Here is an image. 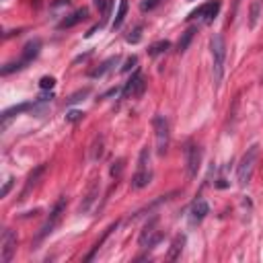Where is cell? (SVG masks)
<instances>
[{
	"instance_id": "6da1fadb",
	"label": "cell",
	"mask_w": 263,
	"mask_h": 263,
	"mask_svg": "<svg viewBox=\"0 0 263 263\" xmlns=\"http://www.w3.org/2000/svg\"><path fill=\"white\" fill-rule=\"evenodd\" d=\"M257 159H259V144H253V146L247 148V152L243 154L239 166H236V181H239V185L245 187V185H249V183H251Z\"/></svg>"
},
{
	"instance_id": "7a4b0ae2",
	"label": "cell",
	"mask_w": 263,
	"mask_h": 263,
	"mask_svg": "<svg viewBox=\"0 0 263 263\" xmlns=\"http://www.w3.org/2000/svg\"><path fill=\"white\" fill-rule=\"evenodd\" d=\"M210 48H212V58H214V66H212V72H214V84L218 86L224 76V60H226V43L224 37L220 33L212 35L210 39Z\"/></svg>"
},
{
	"instance_id": "3957f363",
	"label": "cell",
	"mask_w": 263,
	"mask_h": 263,
	"mask_svg": "<svg viewBox=\"0 0 263 263\" xmlns=\"http://www.w3.org/2000/svg\"><path fill=\"white\" fill-rule=\"evenodd\" d=\"M66 206H68V199H66V196H62L60 197L56 204H54V208H51V212H49V216H48V220H46V224L39 229V234H37V241H43L48 234H51L56 230V226L62 222V216L66 214Z\"/></svg>"
},
{
	"instance_id": "277c9868",
	"label": "cell",
	"mask_w": 263,
	"mask_h": 263,
	"mask_svg": "<svg viewBox=\"0 0 263 263\" xmlns=\"http://www.w3.org/2000/svg\"><path fill=\"white\" fill-rule=\"evenodd\" d=\"M39 49H41V41L39 39H33V41H29L27 46L23 48V54H21V58L16 60V62H11V64H6L4 68H2V76H8L11 72H15V70H23L27 64H31L35 58L39 56Z\"/></svg>"
},
{
	"instance_id": "5b68a950",
	"label": "cell",
	"mask_w": 263,
	"mask_h": 263,
	"mask_svg": "<svg viewBox=\"0 0 263 263\" xmlns=\"http://www.w3.org/2000/svg\"><path fill=\"white\" fill-rule=\"evenodd\" d=\"M148 159H150V152H148V148H142L140 159H138V169H136L134 177H132V181H130L132 189H144L148 183H150L152 173H150V169H148Z\"/></svg>"
},
{
	"instance_id": "8992f818",
	"label": "cell",
	"mask_w": 263,
	"mask_h": 263,
	"mask_svg": "<svg viewBox=\"0 0 263 263\" xmlns=\"http://www.w3.org/2000/svg\"><path fill=\"white\" fill-rule=\"evenodd\" d=\"M161 239H163V230L159 229V218H150L138 236V245L142 249H150L154 245H159Z\"/></svg>"
},
{
	"instance_id": "52a82bcc",
	"label": "cell",
	"mask_w": 263,
	"mask_h": 263,
	"mask_svg": "<svg viewBox=\"0 0 263 263\" xmlns=\"http://www.w3.org/2000/svg\"><path fill=\"white\" fill-rule=\"evenodd\" d=\"M154 136H156V152L161 156L169 150V121L164 115H154Z\"/></svg>"
},
{
	"instance_id": "ba28073f",
	"label": "cell",
	"mask_w": 263,
	"mask_h": 263,
	"mask_svg": "<svg viewBox=\"0 0 263 263\" xmlns=\"http://www.w3.org/2000/svg\"><path fill=\"white\" fill-rule=\"evenodd\" d=\"M220 6H222L220 0H212V2H206V4L197 6L196 11H191L187 19H189V21H191V19H201L204 23H212L216 16H218V13H220Z\"/></svg>"
},
{
	"instance_id": "9c48e42d",
	"label": "cell",
	"mask_w": 263,
	"mask_h": 263,
	"mask_svg": "<svg viewBox=\"0 0 263 263\" xmlns=\"http://www.w3.org/2000/svg\"><path fill=\"white\" fill-rule=\"evenodd\" d=\"M16 243H19V239H16V232L6 229L2 232V241H0V261L2 263H11L15 251H16Z\"/></svg>"
},
{
	"instance_id": "30bf717a",
	"label": "cell",
	"mask_w": 263,
	"mask_h": 263,
	"mask_svg": "<svg viewBox=\"0 0 263 263\" xmlns=\"http://www.w3.org/2000/svg\"><path fill=\"white\" fill-rule=\"evenodd\" d=\"M185 164H187V175L189 179H196L197 177V171H199V164H201V148L197 144H187L185 148Z\"/></svg>"
},
{
	"instance_id": "8fae6325",
	"label": "cell",
	"mask_w": 263,
	"mask_h": 263,
	"mask_svg": "<svg viewBox=\"0 0 263 263\" xmlns=\"http://www.w3.org/2000/svg\"><path fill=\"white\" fill-rule=\"evenodd\" d=\"M146 91V81H144V76L140 74V70H136L134 74H132V78L126 82L124 86V97H132V99H138V97H142Z\"/></svg>"
},
{
	"instance_id": "7c38bea8",
	"label": "cell",
	"mask_w": 263,
	"mask_h": 263,
	"mask_svg": "<svg viewBox=\"0 0 263 263\" xmlns=\"http://www.w3.org/2000/svg\"><path fill=\"white\" fill-rule=\"evenodd\" d=\"M99 189H101L99 179H93V181H91V185H89V189H86L84 197H82V201H81V208H78L82 214H84V212H89L91 206L95 204V199L99 197Z\"/></svg>"
},
{
	"instance_id": "4fadbf2b",
	"label": "cell",
	"mask_w": 263,
	"mask_h": 263,
	"mask_svg": "<svg viewBox=\"0 0 263 263\" xmlns=\"http://www.w3.org/2000/svg\"><path fill=\"white\" fill-rule=\"evenodd\" d=\"M46 173V164H39V166H35V169L29 173V177H27V181H25V187H23V191H21V196H19V199L23 201V199H27V196L31 194V189L37 185V181L41 179V175Z\"/></svg>"
},
{
	"instance_id": "5bb4252c",
	"label": "cell",
	"mask_w": 263,
	"mask_h": 263,
	"mask_svg": "<svg viewBox=\"0 0 263 263\" xmlns=\"http://www.w3.org/2000/svg\"><path fill=\"white\" fill-rule=\"evenodd\" d=\"M86 16H89V8H78V11H74L72 15H68L64 21L58 23V29H70V27H74V25H78L81 21H84Z\"/></svg>"
},
{
	"instance_id": "9a60e30c",
	"label": "cell",
	"mask_w": 263,
	"mask_h": 263,
	"mask_svg": "<svg viewBox=\"0 0 263 263\" xmlns=\"http://www.w3.org/2000/svg\"><path fill=\"white\" fill-rule=\"evenodd\" d=\"M183 247H185V234H177L171 243V249H169V255H166V259L169 261H177L181 257L183 253Z\"/></svg>"
},
{
	"instance_id": "2e32d148",
	"label": "cell",
	"mask_w": 263,
	"mask_h": 263,
	"mask_svg": "<svg viewBox=\"0 0 263 263\" xmlns=\"http://www.w3.org/2000/svg\"><path fill=\"white\" fill-rule=\"evenodd\" d=\"M208 212H210L208 201L206 199H197L194 204V208H191V218H194V222H201L208 216Z\"/></svg>"
},
{
	"instance_id": "e0dca14e",
	"label": "cell",
	"mask_w": 263,
	"mask_h": 263,
	"mask_svg": "<svg viewBox=\"0 0 263 263\" xmlns=\"http://www.w3.org/2000/svg\"><path fill=\"white\" fill-rule=\"evenodd\" d=\"M117 62H119V56H113V58H109V60H105V62H103L99 68L91 70V74H89V76H91V78H101V76L107 74L113 66H117Z\"/></svg>"
},
{
	"instance_id": "ac0fdd59",
	"label": "cell",
	"mask_w": 263,
	"mask_h": 263,
	"mask_svg": "<svg viewBox=\"0 0 263 263\" xmlns=\"http://www.w3.org/2000/svg\"><path fill=\"white\" fill-rule=\"evenodd\" d=\"M29 107H33V103H21V105H15V107H8L6 111H2V130L6 128L8 119L15 117V115H19V113H23V111H27Z\"/></svg>"
},
{
	"instance_id": "d6986e66",
	"label": "cell",
	"mask_w": 263,
	"mask_h": 263,
	"mask_svg": "<svg viewBox=\"0 0 263 263\" xmlns=\"http://www.w3.org/2000/svg\"><path fill=\"white\" fill-rule=\"evenodd\" d=\"M115 229H117V222H113V224L109 226V229H107V230H105V234L101 236V239H99L97 243H95V245H93V251L89 253V255H86V261H91V259H93L95 255H97V251H99L101 247H103V243H105V241H107V239H109V234H111L113 230H115Z\"/></svg>"
},
{
	"instance_id": "ffe728a7",
	"label": "cell",
	"mask_w": 263,
	"mask_h": 263,
	"mask_svg": "<svg viewBox=\"0 0 263 263\" xmlns=\"http://www.w3.org/2000/svg\"><path fill=\"white\" fill-rule=\"evenodd\" d=\"M196 27H189V29H185L183 31V35H181V39H179V43H177V51L179 54H183L187 48H189V43H191V39H194V35H196Z\"/></svg>"
},
{
	"instance_id": "44dd1931",
	"label": "cell",
	"mask_w": 263,
	"mask_h": 263,
	"mask_svg": "<svg viewBox=\"0 0 263 263\" xmlns=\"http://www.w3.org/2000/svg\"><path fill=\"white\" fill-rule=\"evenodd\" d=\"M261 6H263L261 0H253V4H251V8H249V27H251V29L255 27L257 21H259V16H261Z\"/></svg>"
},
{
	"instance_id": "7402d4cb",
	"label": "cell",
	"mask_w": 263,
	"mask_h": 263,
	"mask_svg": "<svg viewBox=\"0 0 263 263\" xmlns=\"http://www.w3.org/2000/svg\"><path fill=\"white\" fill-rule=\"evenodd\" d=\"M126 13H128V0H119L115 19H113V29H119L121 27V23H124V19H126Z\"/></svg>"
},
{
	"instance_id": "603a6c76",
	"label": "cell",
	"mask_w": 263,
	"mask_h": 263,
	"mask_svg": "<svg viewBox=\"0 0 263 263\" xmlns=\"http://www.w3.org/2000/svg\"><path fill=\"white\" fill-rule=\"evenodd\" d=\"M171 48V43L166 41V39H163V41H156V43H152L150 48H148V56L150 58H156V56H161V54H164L166 49Z\"/></svg>"
},
{
	"instance_id": "cb8c5ba5",
	"label": "cell",
	"mask_w": 263,
	"mask_h": 263,
	"mask_svg": "<svg viewBox=\"0 0 263 263\" xmlns=\"http://www.w3.org/2000/svg\"><path fill=\"white\" fill-rule=\"evenodd\" d=\"M103 156V138L97 136L95 138V144H93V152H91V159L93 161H99Z\"/></svg>"
},
{
	"instance_id": "d4e9b609",
	"label": "cell",
	"mask_w": 263,
	"mask_h": 263,
	"mask_svg": "<svg viewBox=\"0 0 263 263\" xmlns=\"http://www.w3.org/2000/svg\"><path fill=\"white\" fill-rule=\"evenodd\" d=\"M109 173H111V177L119 179V177H121V173H124V159H117L115 163H113V164H111V169H109Z\"/></svg>"
},
{
	"instance_id": "484cf974",
	"label": "cell",
	"mask_w": 263,
	"mask_h": 263,
	"mask_svg": "<svg viewBox=\"0 0 263 263\" xmlns=\"http://www.w3.org/2000/svg\"><path fill=\"white\" fill-rule=\"evenodd\" d=\"M39 86H41L43 91H51L56 86V78L54 76H43L41 81H39Z\"/></svg>"
},
{
	"instance_id": "4316f807",
	"label": "cell",
	"mask_w": 263,
	"mask_h": 263,
	"mask_svg": "<svg viewBox=\"0 0 263 263\" xmlns=\"http://www.w3.org/2000/svg\"><path fill=\"white\" fill-rule=\"evenodd\" d=\"M140 39H142V25H138V27L134 29V33L128 35V43H138Z\"/></svg>"
},
{
	"instance_id": "83f0119b",
	"label": "cell",
	"mask_w": 263,
	"mask_h": 263,
	"mask_svg": "<svg viewBox=\"0 0 263 263\" xmlns=\"http://www.w3.org/2000/svg\"><path fill=\"white\" fill-rule=\"evenodd\" d=\"M86 95H89V89H84V91H78V93H74L72 97L68 99V105H74V103H78V101H82Z\"/></svg>"
},
{
	"instance_id": "f1b7e54d",
	"label": "cell",
	"mask_w": 263,
	"mask_h": 263,
	"mask_svg": "<svg viewBox=\"0 0 263 263\" xmlns=\"http://www.w3.org/2000/svg\"><path fill=\"white\" fill-rule=\"evenodd\" d=\"M136 64H138V58H136V56H132V58H128V60H126V64H124V66H121V72H130V70H132V68H134Z\"/></svg>"
},
{
	"instance_id": "f546056e",
	"label": "cell",
	"mask_w": 263,
	"mask_h": 263,
	"mask_svg": "<svg viewBox=\"0 0 263 263\" xmlns=\"http://www.w3.org/2000/svg\"><path fill=\"white\" fill-rule=\"evenodd\" d=\"M161 0H142V4H140V8H142V11L146 13V11H152V8L159 4Z\"/></svg>"
},
{
	"instance_id": "4dcf8cb0",
	"label": "cell",
	"mask_w": 263,
	"mask_h": 263,
	"mask_svg": "<svg viewBox=\"0 0 263 263\" xmlns=\"http://www.w3.org/2000/svg\"><path fill=\"white\" fill-rule=\"evenodd\" d=\"M82 117H84L82 111H70V113H66V121H78V119H82Z\"/></svg>"
},
{
	"instance_id": "1f68e13d",
	"label": "cell",
	"mask_w": 263,
	"mask_h": 263,
	"mask_svg": "<svg viewBox=\"0 0 263 263\" xmlns=\"http://www.w3.org/2000/svg\"><path fill=\"white\" fill-rule=\"evenodd\" d=\"M13 181H15V179H8V181L4 183L2 191H0V197H6V196H8V191H11V187H13Z\"/></svg>"
},
{
	"instance_id": "d6a6232c",
	"label": "cell",
	"mask_w": 263,
	"mask_h": 263,
	"mask_svg": "<svg viewBox=\"0 0 263 263\" xmlns=\"http://www.w3.org/2000/svg\"><path fill=\"white\" fill-rule=\"evenodd\" d=\"M105 2H107V0H93V4H95V6H97V8H99V11H101V8L105 6Z\"/></svg>"
}]
</instances>
